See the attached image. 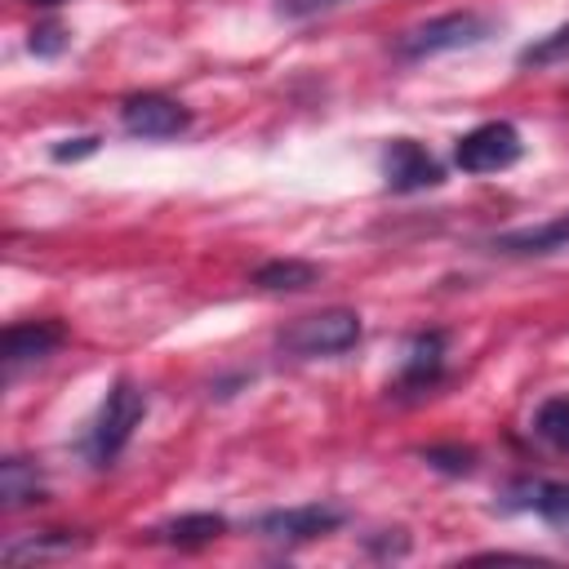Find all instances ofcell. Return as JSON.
Returning <instances> with one entry per match:
<instances>
[{
	"instance_id": "21",
	"label": "cell",
	"mask_w": 569,
	"mask_h": 569,
	"mask_svg": "<svg viewBox=\"0 0 569 569\" xmlns=\"http://www.w3.org/2000/svg\"><path fill=\"white\" fill-rule=\"evenodd\" d=\"M98 147V138H76V147H53V160H76V156H89Z\"/></svg>"
},
{
	"instance_id": "16",
	"label": "cell",
	"mask_w": 569,
	"mask_h": 569,
	"mask_svg": "<svg viewBox=\"0 0 569 569\" xmlns=\"http://www.w3.org/2000/svg\"><path fill=\"white\" fill-rule=\"evenodd\" d=\"M533 511H538L556 533L569 538V485H538V489H533Z\"/></svg>"
},
{
	"instance_id": "19",
	"label": "cell",
	"mask_w": 569,
	"mask_h": 569,
	"mask_svg": "<svg viewBox=\"0 0 569 569\" xmlns=\"http://www.w3.org/2000/svg\"><path fill=\"white\" fill-rule=\"evenodd\" d=\"M427 462H436V467H445V471L462 476V471H471L476 453H471V449H427Z\"/></svg>"
},
{
	"instance_id": "15",
	"label": "cell",
	"mask_w": 569,
	"mask_h": 569,
	"mask_svg": "<svg viewBox=\"0 0 569 569\" xmlns=\"http://www.w3.org/2000/svg\"><path fill=\"white\" fill-rule=\"evenodd\" d=\"M533 431H538L551 449L569 453V396H551V400H542L538 413H533Z\"/></svg>"
},
{
	"instance_id": "5",
	"label": "cell",
	"mask_w": 569,
	"mask_h": 569,
	"mask_svg": "<svg viewBox=\"0 0 569 569\" xmlns=\"http://www.w3.org/2000/svg\"><path fill=\"white\" fill-rule=\"evenodd\" d=\"M120 124L133 138H178L191 124V116L182 102H173L164 93H133L120 102Z\"/></svg>"
},
{
	"instance_id": "4",
	"label": "cell",
	"mask_w": 569,
	"mask_h": 569,
	"mask_svg": "<svg viewBox=\"0 0 569 569\" xmlns=\"http://www.w3.org/2000/svg\"><path fill=\"white\" fill-rule=\"evenodd\" d=\"M520 151H525V142L511 120H485L458 138L453 160L462 173H498V169H511L520 160Z\"/></svg>"
},
{
	"instance_id": "10",
	"label": "cell",
	"mask_w": 569,
	"mask_h": 569,
	"mask_svg": "<svg viewBox=\"0 0 569 569\" xmlns=\"http://www.w3.org/2000/svg\"><path fill=\"white\" fill-rule=\"evenodd\" d=\"M316 280H320V267L302 258H271L253 271V284L267 293H298V289H311Z\"/></svg>"
},
{
	"instance_id": "1",
	"label": "cell",
	"mask_w": 569,
	"mask_h": 569,
	"mask_svg": "<svg viewBox=\"0 0 569 569\" xmlns=\"http://www.w3.org/2000/svg\"><path fill=\"white\" fill-rule=\"evenodd\" d=\"M485 36H493V18H489V13L453 9V13L427 18L422 27H409V31L396 40V53L409 58V62H422V58H436V53L471 49V44H480Z\"/></svg>"
},
{
	"instance_id": "22",
	"label": "cell",
	"mask_w": 569,
	"mask_h": 569,
	"mask_svg": "<svg viewBox=\"0 0 569 569\" xmlns=\"http://www.w3.org/2000/svg\"><path fill=\"white\" fill-rule=\"evenodd\" d=\"M27 4H40V9H49V4H62V0H27Z\"/></svg>"
},
{
	"instance_id": "12",
	"label": "cell",
	"mask_w": 569,
	"mask_h": 569,
	"mask_svg": "<svg viewBox=\"0 0 569 569\" xmlns=\"http://www.w3.org/2000/svg\"><path fill=\"white\" fill-rule=\"evenodd\" d=\"M445 365V333H418L405 356V387H431Z\"/></svg>"
},
{
	"instance_id": "11",
	"label": "cell",
	"mask_w": 569,
	"mask_h": 569,
	"mask_svg": "<svg viewBox=\"0 0 569 569\" xmlns=\"http://www.w3.org/2000/svg\"><path fill=\"white\" fill-rule=\"evenodd\" d=\"M222 533H227V520L218 511H187V516L160 525V542H169V547H204Z\"/></svg>"
},
{
	"instance_id": "6",
	"label": "cell",
	"mask_w": 569,
	"mask_h": 569,
	"mask_svg": "<svg viewBox=\"0 0 569 569\" xmlns=\"http://www.w3.org/2000/svg\"><path fill=\"white\" fill-rule=\"evenodd\" d=\"M382 173H387V187L400 191V196L427 191V187H436V182L445 178V173H440V160H436L422 142H413V138H391V142H387V151H382Z\"/></svg>"
},
{
	"instance_id": "17",
	"label": "cell",
	"mask_w": 569,
	"mask_h": 569,
	"mask_svg": "<svg viewBox=\"0 0 569 569\" xmlns=\"http://www.w3.org/2000/svg\"><path fill=\"white\" fill-rule=\"evenodd\" d=\"M560 58H569V27H556L551 36L533 40L529 49H520V67H551Z\"/></svg>"
},
{
	"instance_id": "9",
	"label": "cell",
	"mask_w": 569,
	"mask_h": 569,
	"mask_svg": "<svg viewBox=\"0 0 569 569\" xmlns=\"http://www.w3.org/2000/svg\"><path fill=\"white\" fill-rule=\"evenodd\" d=\"M67 329L58 320H22V325H9L4 338H0V351H4V365L18 369V365H31V360H44L62 347Z\"/></svg>"
},
{
	"instance_id": "18",
	"label": "cell",
	"mask_w": 569,
	"mask_h": 569,
	"mask_svg": "<svg viewBox=\"0 0 569 569\" xmlns=\"http://www.w3.org/2000/svg\"><path fill=\"white\" fill-rule=\"evenodd\" d=\"M27 49H31L36 58H53V53H62V49H67V31H62L58 22H44V27H36V31H31Z\"/></svg>"
},
{
	"instance_id": "14",
	"label": "cell",
	"mask_w": 569,
	"mask_h": 569,
	"mask_svg": "<svg viewBox=\"0 0 569 569\" xmlns=\"http://www.w3.org/2000/svg\"><path fill=\"white\" fill-rule=\"evenodd\" d=\"M76 547H84V538H71L62 529H49V533H36V538H22V542H9L4 547V565H36V560H53V556H71Z\"/></svg>"
},
{
	"instance_id": "3",
	"label": "cell",
	"mask_w": 569,
	"mask_h": 569,
	"mask_svg": "<svg viewBox=\"0 0 569 569\" xmlns=\"http://www.w3.org/2000/svg\"><path fill=\"white\" fill-rule=\"evenodd\" d=\"M360 342V316L347 311V307H329V311H316V316H302L293 320L284 333H280V347L289 356H302V360H316V356H342Z\"/></svg>"
},
{
	"instance_id": "7",
	"label": "cell",
	"mask_w": 569,
	"mask_h": 569,
	"mask_svg": "<svg viewBox=\"0 0 569 569\" xmlns=\"http://www.w3.org/2000/svg\"><path fill=\"white\" fill-rule=\"evenodd\" d=\"M342 525V511L338 507H325V502H307V507H284V511H267L258 520V533L271 538V542H311V538H325Z\"/></svg>"
},
{
	"instance_id": "20",
	"label": "cell",
	"mask_w": 569,
	"mask_h": 569,
	"mask_svg": "<svg viewBox=\"0 0 569 569\" xmlns=\"http://www.w3.org/2000/svg\"><path fill=\"white\" fill-rule=\"evenodd\" d=\"M338 4H351V0H280V9L293 13V18H311V13H325V9H338Z\"/></svg>"
},
{
	"instance_id": "13",
	"label": "cell",
	"mask_w": 569,
	"mask_h": 569,
	"mask_svg": "<svg viewBox=\"0 0 569 569\" xmlns=\"http://www.w3.org/2000/svg\"><path fill=\"white\" fill-rule=\"evenodd\" d=\"M0 498H4V511H18V507H31L44 498V485L36 476V467L27 458H4L0 467Z\"/></svg>"
},
{
	"instance_id": "2",
	"label": "cell",
	"mask_w": 569,
	"mask_h": 569,
	"mask_svg": "<svg viewBox=\"0 0 569 569\" xmlns=\"http://www.w3.org/2000/svg\"><path fill=\"white\" fill-rule=\"evenodd\" d=\"M142 413H147V391L138 382H129V378H116L107 400H102V409H98V422L89 431V458L98 467L116 462L120 449L133 440V427L142 422Z\"/></svg>"
},
{
	"instance_id": "8",
	"label": "cell",
	"mask_w": 569,
	"mask_h": 569,
	"mask_svg": "<svg viewBox=\"0 0 569 569\" xmlns=\"http://www.w3.org/2000/svg\"><path fill=\"white\" fill-rule=\"evenodd\" d=\"M493 253H507V258H547V253H565L569 249V213H556L547 222H533V227H511V231H498L489 240Z\"/></svg>"
}]
</instances>
